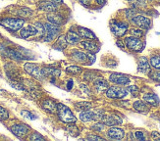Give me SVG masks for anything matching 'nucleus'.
<instances>
[{
	"label": "nucleus",
	"instance_id": "nucleus-1",
	"mask_svg": "<svg viewBox=\"0 0 160 141\" xmlns=\"http://www.w3.org/2000/svg\"><path fill=\"white\" fill-rule=\"evenodd\" d=\"M56 112H57L59 119L65 124H75L77 122V119L74 116L73 112L64 104H62V103L57 104Z\"/></svg>",
	"mask_w": 160,
	"mask_h": 141
},
{
	"label": "nucleus",
	"instance_id": "nucleus-2",
	"mask_svg": "<svg viewBox=\"0 0 160 141\" xmlns=\"http://www.w3.org/2000/svg\"><path fill=\"white\" fill-rule=\"evenodd\" d=\"M25 21L21 18H5L0 20V26L11 32L20 31L24 27Z\"/></svg>",
	"mask_w": 160,
	"mask_h": 141
},
{
	"label": "nucleus",
	"instance_id": "nucleus-3",
	"mask_svg": "<svg viewBox=\"0 0 160 141\" xmlns=\"http://www.w3.org/2000/svg\"><path fill=\"white\" fill-rule=\"evenodd\" d=\"M104 116V112L102 110H86L82 112L80 114V119L82 122H92V121H98L103 118Z\"/></svg>",
	"mask_w": 160,
	"mask_h": 141
},
{
	"label": "nucleus",
	"instance_id": "nucleus-4",
	"mask_svg": "<svg viewBox=\"0 0 160 141\" xmlns=\"http://www.w3.org/2000/svg\"><path fill=\"white\" fill-rule=\"evenodd\" d=\"M71 57L74 61L82 63V64H93V62L95 61V56L93 54H87L83 53L82 51L76 50L72 53Z\"/></svg>",
	"mask_w": 160,
	"mask_h": 141
},
{
	"label": "nucleus",
	"instance_id": "nucleus-5",
	"mask_svg": "<svg viewBox=\"0 0 160 141\" xmlns=\"http://www.w3.org/2000/svg\"><path fill=\"white\" fill-rule=\"evenodd\" d=\"M125 44L131 51L134 52H142L144 48V42L135 36H129L125 38Z\"/></svg>",
	"mask_w": 160,
	"mask_h": 141
},
{
	"label": "nucleus",
	"instance_id": "nucleus-6",
	"mask_svg": "<svg viewBox=\"0 0 160 141\" xmlns=\"http://www.w3.org/2000/svg\"><path fill=\"white\" fill-rule=\"evenodd\" d=\"M43 27H44V36H43V39L45 41H51V40H53L58 35L59 31H60V27L55 26V25H53L51 23H45V24H43Z\"/></svg>",
	"mask_w": 160,
	"mask_h": 141
},
{
	"label": "nucleus",
	"instance_id": "nucleus-7",
	"mask_svg": "<svg viewBox=\"0 0 160 141\" xmlns=\"http://www.w3.org/2000/svg\"><path fill=\"white\" fill-rule=\"evenodd\" d=\"M110 30L117 37H121L127 32L128 24L124 22H119V21H114V22L110 23Z\"/></svg>",
	"mask_w": 160,
	"mask_h": 141
},
{
	"label": "nucleus",
	"instance_id": "nucleus-8",
	"mask_svg": "<svg viewBox=\"0 0 160 141\" xmlns=\"http://www.w3.org/2000/svg\"><path fill=\"white\" fill-rule=\"evenodd\" d=\"M128 95V90L126 88L119 86H111L106 90V96L112 99H122Z\"/></svg>",
	"mask_w": 160,
	"mask_h": 141
},
{
	"label": "nucleus",
	"instance_id": "nucleus-9",
	"mask_svg": "<svg viewBox=\"0 0 160 141\" xmlns=\"http://www.w3.org/2000/svg\"><path fill=\"white\" fill-rule=\"evenodd\" d=\"M24 69L28 74L33 76L34 79L39 80L44 79L41 68H39L37 64H34V63H26L24 66Z\"/></svg>",
	"mask_w": 160,
	"mask_h": 141
},
{
	"label": "nucleus",
	"instance_id": "nucleus-10",
	"mask_svg": "<svg viewBox=\"0 0 160 141\" xmlns=\"http://www.w3.org/2000/svg\"><path fill=\"white\" fill-rule=\"evenodd\" d=\"M131 23L142 30H148L151 27V20L142 15H137L131 19Z\"/></svg>",
	"mask_w": 160,
	"mask_h": 141
},
{
	"label": "nucleus",
	"instance_id": "nucleus-11",
	"mask_svg": "<svg viewBox=\"0 0 160 141\" xmlns=\"http://www.w3.org/2000/svg\"><path fill=\"white\" fill-rule=\"evenodd\" d=\"M30 129H31L30 126L25 124H17L12 125L10 128V130L12 131L13 134L19 138L25 137L28 133H29Z\"/></svg>",
	"mask_w": 160,
	"mask_h": 141
},
{
	"label": "nucleus",
	"instance_id": "nucleus-12",
	"mask_svg": "<svg viewBox=\"0 0 160 141\" xmlns=\"http://www.w3.org/2000/svg\"><path fill=\"white\" fill-rule=\"evenodd\" d=\"M109 80L113 83L119 84V85H126V84H128L130 82V79L128 75L119 74V73L111 74L109 76Z\"/></svg>",
	"mask_w": 160,
	"mask_h": 141
},
{
	"label": "nucleus",
	"instance_id": "nucleus-13",
	"mask_svg": "<svg viewBox=\"0 0 160 141\" xmlns=\"http://www.w3.org/2000/svg\"><path fill=\"white\" fill-rule=\"evenodd\" d=\"M81 45L86 49L87 51L90 53H96L99 51V44L94 39H90V40H83L81 42Z\"/></svg>",
	"mask_w": 160,
	"mask_h": 141
},
{
	"label": "nucleus",
	"instance_id": "nucleus-14",
	"mask_svg": "<svg viewBox=\"0 0 160 141\" xmlns=\"http://www.w3.org/2000/svg\"><path fill=\"white\" fill-rule=\"evenodd\" d=\"M101 122L105 124V125H117V124H122V118L118 117L117 115H110V116H103L101 119Z\"/></svg>",
	"mask_w": 160,
	"mask_h": 141
},
{
	"label": "nucleus",
	"instance_id": "nucleus-15",
	"mask_svg": "<svg viewBox=\"0 0 160 141\" xmlns=\"http://www.w3.org/2000/svg\"><path fill=\"white\" fill-rule=\"evenodd\" d=\"M138 70L142 74L150 73V64L147 57H141L138 61Z\"/></svg>",
	"mask_w": 160,
	"mask_h": 141
},
{
	"label": "nucleus",
	"instance_id": "nucleus-16",
	"mask_svg": "<svg viewBox=\"0 0 160 141\" xmlns=\"http://www.w3.org/2000/svg\"><path fill=\"white\" fill-rule=\"evenodd\" d=\"M107 135L111 139H115V140H120L123 139L125 136V131L122 129L119 128H111L107 131Z\"/></svg>",
	"mask_w": 160,
	"mask_h": 141
},
{
	"label": "nucleus",
	"instance_id": "nucleus-17",
	"mask_svg": "<svg viewBox=\"0 0 160 141\" xmlns=\"http://www.w3.org/2000/svg\"><path fill=\"white\" fill-rule=\"evenodd\" d=\"M65 38H66V41L67 43L71 44V45H74V44H77L81 41V36L79 35L78 32H74V31H69L66 35H65Z\"/></svg>",
	"mask_w": 160,
	"mask_h": 141
},
{
	"label": "nucleus",
	"instance_id": "nucleus-18",
	"mask_svg": "<svg viewBox=\"0 0 160 141\" xmlns=\"http://www.w3.org/2000/svg\"><path fill=\"white\" fill-rule=\"evenodd\" d=\"M41 107L44 111H46L47 113H55L57 111V104L55 103V101L51 100V99H45L41 103Z\"/></svg>",
	"mask_w": 160,
	"mask_h": 141
},
{
	"label": "nucleus",
	"instance_id": "nucleus-19",
	"mask_svg": "<svg viewBox=\"0 0 160 141\" xmlns=\"http://www.w3.org/2000/svg\"><path fill=\"white\" fill-rule=\"evenodd\" d=\"M47 20L49 21V23H51L55 26H58V27L62 26L65 22L63 17H62L61 15H59V14H55L54 12H51V13L48 14Z\"/></svg>",
	"mask_w": 160,
	"mask_h": 141
},
{
	"label": "nucleus",
	"instance_id": "nucleus-20",
	"mask_svg": "<svg viewBox=\"0 0 160 141\" xmlns=\"http://www.w3.org/2000/svg\"><path fill=\"white\" fill-rule=\"evenodd\" d=\"M41 70H42V75L44 77H58L61 75V70L56 68L45 67L41 69Z\"/></svg>",
	"mask_w": 160,
	"mask_h": 141
},
{
	"label": "nucleus",
	"instance_id": "nucleus-21",
	"mask_svg": "<svg viewBox=\"0 0 160 141\" xmlns=\"http://www.w3.org/2000/svg\"><path fill=\"white\" fill-rule=\"evenodd\" d=\"M93 86L96 89L97 92H103V91L107 90V88L109 87L108 82L104 79H101V77H98V79H96L94 80Z\"/></svg>",
	"mask_w": 160,
	"mask_h": 141
},
{
	"label": "nucleus",
	"instance_id": "nucleus-22",
	"mask_svg": "<svg viewBox=\"0 0 160 141\" xmlns=\"http://www.w3.org/2000/svg\"><path fill=\"white\" fill-rule=\"evenodd\" d=\"M133 107L136 111L142 113V114H147V113L149 112V106L147 102H144V101L138 100V101L134 102Z\"/></svg>",
	"mask_w": 160,
	"mask_h": 141
},
{
	"label": "nucleus",
	"instance_id": "nucleus-23",
	"mask_svg": "<svg viewBox=\"0 0 160 141\" xmlns=\"http://www.w3.org/2000/svg\"><path fill=\"white\" fill-rule=\"evenodd\" d=\"M78 33L81 37H83V38H87V39H94L96 40V36L95 34L87 27H78Z\"/></svg>",
	"mask_w": 160,
	"mask_h": 141
},
{
	"label": "nucleus",
	"instance_id": "nucleus-24",
	"mask_svg": "<svg viewBox=\"0 0 160 141\" xmlns=\"http://www.w3.org/2000/svg\"><path fill=\"white\" fill-rule=\"evenodd\" d=\"M38 8L42 11L48 12V13H51V12H55L57 10V5L53 3L51 0L50 1H44V2H41L38 6Z\"/></svg>",
	"mask_w": 160,
	"mask_h": 141
},
{
	"label": "nucleus",
	"instance_id": "nucleus-25",
	"mask_svg": "<svg viewBox=\"0 0 160 141\" xmlns=\"http://www.w3.org/2000/svg\"><path fill=\"white\" fill-rule=\"evenodd\" d=\"M143 101L147 102L148 105H151V106H156L159 105V98L156 94L154 93H147L143 95Z\"/></svg>",
	"mask_w": 160,
	"mask_h": 141
},
{
	"label": "nucleus",
	"instance_id": "nucleus-26",
	"mask_svg": "<svg viewBox=\"0 0 160 141\" xmlns=\"http://www.w3.org/2000/svg\"><path fill=\"white\" fill-rule=\"evenodd\" d=\"M67 44H68V43H67V41H66L65 35H61L60 37H58L57 41L55 42L54 48H55V49H58V50H63V49L66 48Z\"/></svg>",
	"mask_w": 160,
	"mask_h": 141
},
{
	"label": "nucleus",
	"instance_id": "nucleus-27",
	"mask_svg": "<svg viewBox=\"0 0 160 141\" xmlns=\"http://www.w3.org/2000/svg\"><path fill=\"white\" fill-rule=\"evenodd\" d=\"M82 72V68L78 67V66H70V67H67L66 69V73L69 75H78Z\"/></svg>",
	"mask_w": 160,
	"mask_h": 141
},
{
	"label": "nucleus",
	"instance_id": "nucleus-28",
	"mask_svg": "<svg viewBox=\"0 0 160 141\" xmlns=\"http://www.w3.org/2000/svg\"><path fill=\"white\" fill-rule=\"evenodd\" d=\"M92 105L88 102H77L75 103V108L78 111H86L89 108H92Z\"/></svg>",
	"mask_w": 160,
	"mask_h": 141
},
{
	"label": "nucleus",
	"instance_id": "nucleus-29",
	"mask_svg": "<svg viewBox=\"0 0 160 141\" xmlns=\"http://www.w3.org/2000/svg\"><path fill=\"white\" fill-rule=\"evenodd\" d=\"M149 64L153 67L154 69L160 70V55H156L153 56L151 59H150V63Z\"/></svg>",
	"mask_w": 160,
	"mask_h": 141
},
{
	"label": "nucleus",
	"instance_id": "nucleus-30",
	"mask_svg": "<svg viewBox=\"0 0 160 141\" xmlns=\"http://www.w3.org/2000/svg\"><path fill=\"white\" fill-rule=\"evenodd\" d=\"M130 33L132 34V36H135L138 38H141L143 36V32L142 31V29H131L130 30Z\"/></svg>",
	"mask_w": 160,
	"mask_h": 141
},
{
	"label": "nucleus",
	"instance_id": "nucleus-31",
	"mask_svg": "<svg viewBox=\"0 0 160 141\" xmlns=\"http://www.w3.org/2000/svg\"><path fill=\"white\" fill-rule=\"evenodd\" d=\"M21 115H22L24 118L29 119H37V116L34 114H32V113L30 111H26V110L21 111Z\"/></svg>",
	"mask_w": 160,
	"mask_h": 141
},
{
	"label": "nucleus",
	"instance_id": "nucleus-32",
	"mask_svg": "<svg viewBox=\"0 0 160 141\" xmlns=\"http://www.w3.org/2000/svg\"><path fill=\"white\" fill-rule=\"evenodd\" d=\"M8 118H9L8 111H7L5 108H3V107L0 106V119H1V121H4V119H7Z\"/></svg>",
	"mask_w": 160,
	"mask_h": 141
},
{
	"label": "nucleus",
	"instance_id": "nucleus-33",
	"mask_svg": "<svg viewBox=\"0 0 160 141\" xmlns=\"http://www.w3.org/2000/svg\"><path fill=\"white\" fill-rule=\"evenodd\" d=\"M32 14V11L29 8H22L19 12V15L22 17H31Z\"/></svg>",
	"mask_w": 160,
	"mask_h": 141
},
{
	"label": "nucleus",
	"instance_id": "nucleus-34",
	"mask_svg": "<svg viewBox=\"0 0 160 141\" xmlns=\"http://www.w3.org/2000/svg\"><path fill=\"white\" fill-rule=\"evenodd\" d=\"M68 131L70 132V134L73 136L79 135V129L76 125H68Z\"/></svg>",
	"mask_w": 160,
	"mask_h": 141
},
{
	"label": "nucleus",
	"instance_id": "nucleus-35",
	"mask_svg": "<svg viewBox=\"0 0 160 141\" xmlns=\"http://www.w3.org/2000/svg\"><path fill=\"white\" fill-rule=\"evenodd\" d=\"M30 139L32 141H38V140H44V137L38 132H32V135L30 136Z\"/></svg>",
	"mask_w": 160,
	"mask_h": 141
},
{
	"label": "nucleus",
	"instance_id": "nucleus-36",
	"mask_svg": "<svg viewBox=\"0 0 160 141\" xmlns=\"http://www.w3.org/2000/svg\"><path fill=\"white\" fill-rule=\"evenodd\" d=\"M127 90L129 91V92H131V94H133V96H137L138 94V92H140V89H138V86L136 85H131L127 88Z\"/></svg>",
	"mask_w": 160,
	"mask_h": 141
},
{
	"label": "nucleus",
	"instance_id": "nucleus-37",
	"mask_svg": "<svg viewBox=\"0 0 160 141\" xmlns=\"http://www.w3.org/2000/svg\"><path fill=\"white\" fill-rule=\"evenodd\" d=\"M104 126H105V124H104L102 122L101 123H98V124H95L92 126V130H95V131H102L104 129Z\"/></svg>",
	"mask_w": 160,
	"mask_h": 141
},
{
	"label": "nucleus",
	"instance_id": "nucleus-38",
	"mask_svg": "<svg viewBox=\"0 0 160 141\" xmlns=\"http://www.w3.org/2000/svg\"><path fill=\"white\" fill-rule=\"evenodd\" d=\"M148 75H149L151 80H153L155 81H160V72H158V70H157V72L149 73Z\"/></svg>",
	"mask_w": 160,
	"mask_h": 141
},
{
	"label": "nucleus",
	"instance_id": "nucleus-39",
	"mask_svg": "<svg viewBox=\"0 0 160 141\" xmlns=\"http://www.w3.org/2000/svg\"><path fill=\"white\" fill-rule=\"evenodd\" d=\"M135 138L138 140H145V136L142 131H137L135 132Z\"/></svg>",
	"mask_w": 160,
	"mask_h": 141
},
{
	"label": "nucleus",
	"instance_id": "nucleus-40",
	"mask_svg": "<svg viewBox=\"0 0 160 141\" xmlns=\"http://www.w3.org/2000/svg\"><path fill=\"white\" fill-rule=\"evenodd\" d=\"M76 1H78L79 3H81L83 6L88 7L90 5V1H92V0H76Z\"/></svg>",
	"mask_w": 160,
	"mask_h": 141
},
{
	"label": "nucleus",
	"instance_id": "nucleus-41",
	"mask_svg": "<svg viewBox=\"0 0 160 141\" xmlns=\"http://www.w3.org/2000/svg\"><path fill=\"white\" fill-rule=\"evenodd\" d=\"M87 139L88 140H104L102 137H100V136H96V135H88V137H87Z\"/></svg>",
	"mask_w": 160,
	"mask_h": 141
},
{
	"label": "nucleus",
	"instance_id": "nucleus-42",
	"mask_svg": "<svg viewBox=\"0 0 160 141\" xmlns=\"http://www.w3.org/2000/svg\"><path fill=\"white\" fill-rule=\"evenodd\" d=\"M80 87H81V89H82V91L83 93H87V94H89V89L87 87V85H85V84H81L80 85Z\"/></svg>",
	"mask_w": 160,
	"mask_h": 141
},
{
	"label": "nucleus",
	"instance_id": "nucleus-43",
	"mask_svg": "<svg viewBox=\"0 0 160 141\" xmlns=\"http://www.w3.org/2000/svg\"><path fill=\"white\" fill-rule=\"evenodd\" d=\"M151 137L153 138V139H157V140H160V134L158 132H156V131H153L151 133Z\"/></svg>",
	"mask_w": 160,
	"mask_h": 141
},
{
	"label": "nucleus",
	"instance_id": "nucleus-44",
	"mask_svg": "<svg viewBox=\"0 0 160 141\" xmlns=\"http://www.w3.org/2000/svg\"><path fill=\"white\" fill-rule=\"evenodd\" d=\"M106 1H107V0H95V3L97 5H99V6H103L104 4L106 3Z\"/></svg>",
	"mask_w": 160,
	"mask_h": 141
},
{
	"label": "nucleus",
	"instance_id": "nucleus-45",
	"mask_svg": "<svg viewBox=\"0 0 160 141\" xmlns=\"http://www.w3.org/2000/svg\"><path fill=\"white\" fill-rule=\"evenodd\" d=\"M117 45L119 46L120 48H124V47H125L124 43H123V42H122L121 40H118V41H117Z\"/></svg>",
	"mask_w": 160,
	"mask_h": 141
},
{
	"label": "nucleus",
	"instance_id": "nucleus-46",
	"mask_svg": "<svg viewBox=\"0 0 160 141\" xmlns=\"http://www.w3.org/2000/svg\"><path fill=\"white\" fill-rule=\"evenodd\" d=\"M51 1L55 4H57V3H63V0H51Z\"/></svg>",
	"mask_w": 160,
	"mask_h": 141
},
{
	"label": "nucleus",
	"instance_id": "nucleus-47",
	"mask_svg": "<svg viewBox=\"0 0 160 141\" xmlns=\"http://www.w3.org/2000/svg\"><path fill=\"white\" fill-rule=\"evenodd\" d=\"M129 1H131V0H129Z\"/></svg>",
	"mask_w": 160,
	"mask_h": 141
}]
</instances>
